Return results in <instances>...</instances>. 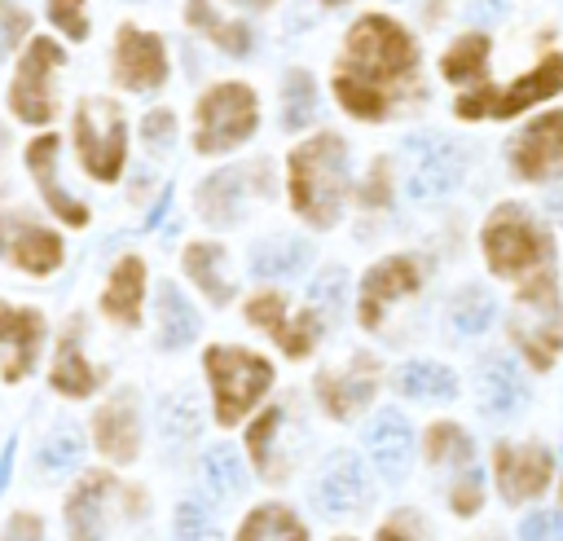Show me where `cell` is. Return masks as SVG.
Returning a JSON list of instances; mask_svg holds the SVG:
<instances>
[{"label": "cell", "instance_id": "9", "mask_svg": "<svg viewBox=\"0 0 563 541\" xmlns=\"http://www.w3.org/2000/svg\"><path fill=\"white\" fill-rule=\"evenodd\" d=\"M493 475H497V488L510 506L519 501H532L550 488V475H554V453L545 444H510L501 440L493 449Z\"/></svg>", "mask_w": 563, "mask_h": 541}, {"label": "cell", "instance_id": "31", "mask_svg": "<svg viewBox=\"0 0 563 541\" xmlns=\"http://www.w3.org/2000/svg\"><path fill=\"white\" fill-rule=\"evenodd\" d=\"M158 321H163V334H158L163 347H185L198 334V312L189 308V299L172 281L158 290Z\"/></svg>", "mask_w": 563, "mask_h": 541}, {"label": "cell", "instance_id": "40", "mask_svg": "<svg viewBox=\"0 0 563 541\" xmlns=\"http://www.w3.org/2000/svg\"><path fill=\"white\" fill-rule=\"evenodd\" d=\"M79 453H84V435H79L70 422H62V427L44 440V449H40V466H44V471H62V466L79 462Z\"/></svg>", "mask_w": 563, "mask_h": 541}, {"label": "cell", "instance_id": "43", "mask_svg": "<svg viewBox=\"0 0 563 541\" xmlns=\"http://www.w3.org/2000/svg\"><path fill=\"white\" fill-rule=\"evenodd\" d=\"M282 427V409H268L251 431H246V449H251V457H255V466L264 471V475H273V462H268V435Z\"/></svg>", "mask_w": 563, "mask_h": 541}, {"label": "cell", "instance_id": "34", "mask_svg": "<svg viewBox=\"0 0 563 541\" xmlns=\"http://www.w3.org/2000/svg\"><path fill=\"white\" fill-rule=\"evenodd\" d=\"M484 62H488V40L484 35H462L449 53H444V79L453 84H484Z\"/></svg>", "mask_w": 563, "mask_h": 541}, {"label": "cell", "instance_id": "49", "mask_svg": "<svg viewBox=\"0 0 563 541\" xmlns=\"http://www.w3.org/2000/svg\"><path fill=\"white\" fill-rule=\"evenodd\" d=\"M4 541H40V519H31V515H13Z\"/></svg>", "mask_w": 563, "mask_h": 541}, {"label": "cell", "instance_id": "25", "mask_svg": "<svg viewBox=\"0 0 563 541\" xmlns=\"http://www.w3.org/2000/svg\"><path fill=\"white\" fill-rule=\"evenodd\" d=\"M26 167H31V176L40 180L44 202H48L62 220H70V224H84V220H88L84 202H75V198L57 185V136H40V141H31V150H26Z\"/></svg>", "mask_w": 563, "mask_h": 541}, {"label": "cell", "instance_id": "29", "mask_svg": "<svg viewBox=\"0 0 563 541\" xmlns=\"http://www.w3.org/2000/svg\"><path fill=\"white\" fill-rule=\"evenodd\" d=\"M308 260H312L308 242H299V238H273V242H260L255 246L251 273L255 277H295Z\"/></svg>", "mask_w": 563, "mask_h": 541}, {"label": "cell", "instance_id": "42", "mask_svg": "<svg viewBox=\"0 0 563 541\" xmlns=\"http://www.w3.org/2000/svg\"><path fill=\"white\" fill-rule=\"evenodd\" d=\"M308 303L321 308V312H339V303H343V268L317 273V281L308 286Z\"/></svg>", "mask_w": 563, "mask_h": 541}, {"label": "cell", "instance_id": "33", "mask_svg": "<svg viewBox=\"0 0 563 541\" xmlns=\"http://www.w3.org/2000/svg\"><path fill=\"white\" fill-rule=\"evenodd\" d=\"M427 457L440 466H453V471H466V466H475V444H471V435L457 427V422H435L431 431H427Z\"/></svg>", "mask_w": 563, "mask_h": 541}, {"label": "cell", "instance_id": "53", "mask_svg": "<svg viewBox=\"0 0 563 541\" xmlns=\"http://www.w3.org/2000/svg\"><path fill=\"white\" fill-rule=\"evenodd\" d=\"M378 541H405V528H400V519H396V523H387V528L378 532Z\"/></svg>", "mask_w": 563, "mask_h": 541}, {"label": "cell", "instance_id": "39", "mask_svg": "<svg viewBox=\"0 0 563 541\" xmlns=\"http://www.w3.org/2000/svg\"><path fill=\"white\" fill-rule=\"evenodd\" d=\"M158 427H163V440H176V444L194 440L198 427H202L194 396H167V400H163V418H158Z\"/></svg>", "mask_w": 563, "mask_h": 541}, {"label": "cell", "instance_id": "2", "mask_svg": "<svg viewBox=\"0 0 563 541\" xmlns=\"http://www.w3.org/2000/svg\"><path fill=\"white\" fill-rule=\"evenodd\" d=\"M484 260L497 277H515L528 281L545 268H554V238L550 229L519 202H501L488 220H484Z\"/></svg>", "mask_w": 563, "mask_h": 541}, {"label": "cell", "instance_id": "51", "mask_svg": "<svg viewBox=\"0 0 563 541\" xmlns=\"http://www.w3.org/2000/svg\"><path fill=\"white\" fill-rule=\"evenodd\" d=\"M501 9H506V0H471V13H475L479 22H493V18H501Z\"/></svg>", "mask_w": 563, "mask_h": 541}, {"label": "cell", "instance_id": "27", "mask_svg": "<svg viewBox=\"0 0 563 541\" xmlns=\"http://www.w3.org/2000/svg\"><path fill=\"white\" fill-rule=\"evenodd\" d=\"M141 286H145V264L141 260H119V268L110 273V286L101 295L106 312L119 321H136L141 312Z\"/></svg>", "mask_w": 563, "mask_h": 541}, {"label": "cell", "instance_id": "8", "mask_svg": "<svg viewBox=\"0 0 563 541\" xmlns=\"http://www.w3.org/2000/svg\"><path fill=\"white\" fill-rule=\"evenodd\" d=\"M255 132V97L242 84H216L198 101V150L220 154Z\"/></svg>", "mask_w": 563, "mask_h": 541}, {"label": "cell", "instance_id": "4", "mask_svg": "<svg viewBox=\"0 0 563 541\" xmlns=\"http://www.w3.org/2000/svg\"><path fill=\"white\" fill-rule=\"evenodd\" d=\"M510 339L528 356L532 369H550L559 361V352H563V299H559L554 268L519 281L515 312H510Z\"/></svg>", "mask_w": 563, "mask_h": 541}, {"label": "cell", "instance_id": "52", "mask_svg": "<svg viewBox=\"0 0 563 541\" xmlns=\"http://www.w3.org/2000/svg\"><path fill=\"white\" fill-rule=\"evenodd\" d=\"M9 471H13V440H9L4 453H0V493H4V484H9Z\"/></svg>", "mask_w": 563, "mask_h": 541}, {"label": "cell", "instance_id": "10", "mask_svg": "<svg viewBox=\"0 0 563 541\" xmlns=\"http://www.w3.org/2000/svg\"><path fill=\"white\" fill-rule=\"evenodd\" d=\"M405 154H409V198L418 202L440 198L462 180V150L435 132L409 136Z\"/></svg>", "mask_w": 563, "mask_h": 541}, {"label": "cell", "instance_id": "5", "mask_svg": "<svg viewBox=\"0 0 563 541\" xmlns=\"http://www.w3.org/2000/svg\"><path fill=\"white\" fill-rule=\"evenodd\" d=\"M207 378L216 387V422H238L273 383V365L264 356L238 352V347H207L202 356Z\"/></svg>", "mask_w": 563, "mask_h": 541}, {"label": "cell", "instance_id": "44", "mask_svg": "<svg viewBox=\"0 0 563 541\" xmlns=\"http://www.w3.org/2000/svg\"><path fill=\"white\" fill-rule=\"evenodd\" d=\"M519 541H563V519L554 510H532L519 523Z\"/></svg>", "mask_w": 563, "mask_h": 541}, {"label": "cell", "instance_id": "56", "mask_svg": "<svg viewBox=\"0 0 563 541\" xmlns=\"http://www.w3.org/2000/svg\"><path fill=\"white\" fill-rule=\"evenodd\" d=\"M559 493H563V488H559Z\"/></svg>", "mask_w": 563, "mask_h": 541}, {"label": "cell", "instance_id": "13", "mask_svg": "<svg viewBox=\"0 0 563 541\" xmlns=\"http://www.w3.org/2000/svg\"><path fill=\"white\" fill-rule=\"evenodd\" d=\"M422 286V264L413 255H391L383 264H374L361 281V325H378L383 321V308L396 303L400 295H413Z\"/></svg>", "mask_w": 563, "mask_h": 541}, {"label": "cell", "instance_id": "26", "mask_svg": "<svg viewBox=\"0 0 563 541\" xmlns=\"http://www.w3.org/2000/svg\"><path fill=\"white\" fill-rule=\"evenodd\" d=\"M185 273L202 286V295H207L211 303H229L233 286H229V277H224V251H220L216 242H194V246L185 251Z\"/></svg>", "mask_w": 563, "mask_h": 541}, {"label": "cell", "instance_id": "17", "mask_svg": "<svg viewBox=\"0 0 563 541\" xmlns=\"http://www.w3.org/2000/svg\"><path fill=\"white\" fill-rule=\"evenodd\" d=\"M251 185H268V176H264V167H224V172H216L211 180H202V189H198V211L211 220V224H233L238 216H242V207H246V194H251Z\"/></svg>", "mask_w": 563, "mask_h": 541}, {"label": "cell", "instance_id": "1", "mask_svg": "<svg viewBox=\"0 0 563 541\" xmlns=\"http://www.w3.org/2000/svg\"><path fill=\"white\" fill-rule=\"evenodd\" d=\"M413 66H418L413 40L396 22L369 13L347 35L334 92L343 110H352L356 119H383L387 106L400 97V88L413 79Z\"/></svg>", "mask_w": 563, "mask_h": 541}, {"label": "cell", "instance_id": "23", "mask_svg": "<svg viewBox=\"0 0 563 541\" xmlns=\"http://www.w3.org/2000/svg\"><path fill=\"white\" fill-rule=\"evenodd\" d=\"M136 435H141L136 396H132V391H119V396L97 413V444H101L106 457L132 462V457H136Z\"/></svg>", "mask_w": 563, "mask_h": 541}, {"label": "cell", "instance_id": "20", "mask_svg": "<svg viewBox=\"0 0 563 541\" xmlns=\"http://www.w3.org/2000/svg\"><path fill=\"white\" fill-rule=\"evenodd\" d=\"M317 501H321V510H330V515H352V510H361V506L369 501L365 466H361L352 453L330 457V466H325V475H321V484H317Z\"/></svg>", "mask_w": 563, "mask_h": 541}, {"label": "cell", "instance_id": "19", "mask_svg": "<svg viewBox=\"0 0 563 541\" xmlns=\"http://www.w3.org/2000/svg\"><path fill=\"white\" fill-rule=\"evenodd\" d=\"M246 317H251L255 325H264L290 356H303V352L317 343V334H321V317H317V312H303L299 321H286L282 295H260V299H251V303H246Z\"/></svg>", "mask_w": 563, "mask_h": 541}, {"label": "cell", "instance_id": "30", "mask_svg": "<svg viewBox=\"0 0 563 541\" xmlns=\"http://www.w3.org/2000/svg\"><path fill=\"white\" fill-rule=\"evenodd\" d=\"M238 541H308V532L286 506H255L238 528Z\"/></svg>", "mask_w": 563, "mask_h": 541}, {"label": "cell", "instance_id": "16", "mask_svg": "<svg viewBox=\"0 0 563 541\" xmlns=\"http://www.w3.org/2000/svg\"><path fill=\"white\" fill-rule=\"evenodd\" d=\"M0 255L18 260L26 273H53L62 264V242L57 233L18 220V216H0Z\"/></svg>", "mask_w": 563, "mask_h": 541}, {"label": "cell", "instance_id": "37", "mask_svg": "<svg viewBox=\"0 0 563 541\" xmlns=\"http://www.w3.org/2000/svg\"><path fill=\"white\" fill-rule=\"evenodd\" d=\"M202 479H207V488H211L216 497H233V493L242 488V479H246V466H242V457H238L229 444H216V449L202 457Z\"/></svg>", "mask_w": 563, "mask_h": 541}, {"label": "cell", "instance_id": "46", "mask_svg": "<svg viewBox=\"0 0 563 541\" xmlns=\"http://www.w3.org/2000/svg\"><path fill=\"white\" fill-rule=\"evenodd\" d=\"M48 18L70 35V40H84L88 35V22H84V0H53L48 4Z\"/></svg>", "mask_w": 563, "mask_h": 541}, {"label": "cell", "instance_id": "6", "mask_svg": "<svg viewBox=\"0 0 563 541\" xmlns=\"http://www.w3.org/2000/svg\"><path fill=\"white\" fill-rule=\"evenodd\" d=\"M563 92V57L550 53L541 57L528 75H519L510 88H488V84H475V92H462L457 97V119H510L545 97Z\"/></svg>", "mask_w": 563, "mask_h": 541}, {"label": "cell", "instance_id": "36", "mask_svg": "<svg viewBox=\"0 0 563 541\" xmlns=\"http://www.w3.org/2000/svg\"><path fill=\"white\" fill-rule=\"evenodd\" d=\"M189 22H194L198 31H207V35H211L224 53H233V57H242V53L251 48V31H246L242 22H220L207 0H189Z\"/></svg>", "mask_w": 563, "mask_h": 541}, {"label": "cell", "instance_id": "41", "mask_svg": "<svg viewBox=\"0 0 563 541\" xmlns=\"http://www.w3.org/2000/svg\"><path fill=\"white\" fill-rule=\"evenodd\" d=\"M449 506L457 515H475L484 506V479H479V466H466L453 475V488H449Z\"/></svg>", "mask_w": 563, "mask_h": 541}, {"label": "cell", "instance_id": "54", "mask_svg": "<svg viewBox=\"0 0 563 541\" xmlns=\"http://www.w3.org/2000/svg\"><path fill=\"white\" fill-rule=\"evenodd\" d=\"M238 4H251V9H260V4H273V0H238Z\"/></svg>", "mask_w": 563, "mask_h": 541}, {"label": "cell", "instance_id": "45", "mask_svg": "<svg viewBox=\"0 0 563 541\" xmlns=\"http://www.w3.org/2000/svg\"><path fill=\"white\" fill-rule=\"evenodd\" d=\"M211 528H216V523L202 515V506H198V501L176 506V537H180V541H202Z\"/></svg>", "mask_w": 563, "mask_h": 541}, {"label": "cell", "instance_id": "18", "mask_svg": "<svg viewBox=\"0 0 563 541\" xmlns=\"http://www.w3.org/2000/svg\"><path fill=\"white\" fill-rule=\"evenodd\" d=\"M40 334H44V321L35 308H4L0 303V352H4V378L9 383H18L35 365Z\"/></svg>", "mask_w": 563, "mask_h": 541}, {"label": "cell", "instance_id": "14", "mask_svg": "<svg viewBox=\"0 0 563 541\" xmlns=\"http://www.w3.org/2000/svg\"><path fill=\"white\" fill-rule=\"evenodd\" d=\"M114 75H119V84H128V88H136V92L158 88L163 75H167L158 35L136 31V26H123V31H119V48H114Z\"/></svg>", "mask_w": 563, "mask_h": 541}, {"label": "cell", "instance_id": "28", "mask_svg": "<svg viewBox=\"0 0 563 541\" xmlns=\"http://www.w3.org/2000/svg\"><path fill=\"white\" fill-rule=\"evenodd\" d=\"M396 387L409 400H449L457 391V378L435 361H409V365H400Z\"/></svg>", "mask_w": 563, "mask_h": 541}, {"label": "cell", "instance_id": "38", "mask_svg": "<svg viewBox=\"0 0 563 541\" xmlns=\"http://www.w3.org/2000/svg\"><path fill=\"white\" fill-rule=\"evenodd\" d=\"M493 312H497V303H493V295L479 290V286L457 290L453 303H449V317H453V325H457L462 334H479V330H488Z\"/></svg>", "mask_w": 563, "mask_h": 541}, {"label": "cell", "instance_id": "21", "mask_svg": "<svg viewBox=\"0 0 563 541\" xmlns=\"http://www.w3.org/2000/svg\"><path fill=\"white\" fill-rule=\"evenodd\" d=\"M110 488H114V479L106 471L79 479V488L66 497V532H70V541H101Z\"/></svg>", "mask_w": 563, "mask_h": 541}, {"label": "cell", "instance_id": "15", "mask_svg": "<svg viewBox=\"0 0 563 541\" xmlns=\"http://www.w3.org/2000/svg\"><path fill=\"white\" fill-rule=\"evenodd\" d=\"M374 391H378V369L369 356H356L347 369H330L317 378V396L330 418H352L356 409L369 405Z\"/></svg>", "mask_w": 563, "mask_h": 541}, {"label": "cell", "instance_id": "24", "mask_svg": "<svg viewBox=\"0 0 563 541\" xmlns=\"http://www.w3.org/2000/svg\"><path fill=\"white\" fill-rule=\"evenodd\" d=\"M369 457H374V466L387 475V479H400L405 471H409V453H413V435H409V422L396 413V409H387V413H378L374 422H369Z\"/></svg>", "mask_w": 563, "mask_h": 541}, {"label": "cell", "instance_id": "11", "mask_svg": "<svg viewBox=\"0 0 563 541\" xmlns=\"http://www.w3.org/2000/svg\"><path fill=\"white\" fill-rule=\"evenodd\" d=\"M510 167L519 180H554L563 176V110L532 119L510 141Z\"/></svg>", "mask_w": 563, "mask_h": 541}, {"label": "cell", "instance_id": "55", "mask_svg": "<svg viewBox=\"0 0 563 541\" xmlns=\"http://www.w3.org/2000/svg\"><path fill=\"white\" fill-rule=\"evenodd\" d=\"M343 541H347V537H343Z\"/></svg>", "mask_w": 563, "mask_h": 541}, {"label": "cell", "instance_id": "7", "mask_svg": "<svg viewBox=\"0 0 563 541\" xmlns=\"http://www.w3.org/2000/svg\"><path fill=\"white\" fill-rule=\"evenodd\" d=\"M75 145L79 158L88 167V176L97 180H114L123 167V114L114 101L106 97H88L75 110Z\"/></svg>", "mask_w": 563, "mask_h": 541}, {"label": "cell", "instance_id": "35", "mask_svg": "<svg viewBox=\"0 0 563 541\" xmlns=\"http://www.w3.org/2000/svg\"><path fill=\"white\" fill-rule=\"evenodd\" d=\"M312 119H317V84H312V75L290 70L286 75V88H282V128L299 132Z\"/></svg>", "mask_w": 563, "mask_h": 541}, {"label": "cell", "instance_id": "22", "mask_svg": "<svg viewBox=\"0 0 563 541\" xmlns=\"http://www.w3.org/2000/svg\"><path fill=\"white\" fill-rule=\"evenodd\" d=\"M528 400V383L523 374L506 361V356H488L484 369H479V405L488 418H510L519 413Z\"/></svg>", "mask_w": 563, "mask_h": 541}, {"label": "cell", "instance_id": "12", "mask_svg": "<svg viewBox=\"0 0 563 541\" xmlns=\"http://www.w3.org/2000/svg\"><path fill=\"white\" fill-rule=\"evenodd\" d=\"M62 66V48L53 40H35L18 66V79H13V110L18 119L26 123H44L53 114V92H48V75Z\"/></svg>", "mask_w": 563, "mask_h": 541}, {"label": "cell", "instance_id": "3", "mask_svg": "<svg viewBox=\"0 0 563 541\" xmlns=\"http://www.w3.org/2000/svg\"><path fill=\"white\" fill-rule=\"evenodd\" d=\"M343 189H347V145L334 132L312 136L290 154V198L303 220H312L317 229L334 224Z\"/></svg>", "mask_w": 563, "mask_h": 541}, {"label": "cell", "instance_id": "32", "mask_svg": "<svg viewBox=\"0 0 563 541\" xmlns=\"http://www.w3.org/2000/svg\"><path fill=\"white\" fill-rule=\"evenodd\" d=\"M53 387L66 391V396H88V391L97 387V369H88L75 330H66V339H62V347H57V361H53Z\"/></svg>", "mask_w": 563, "mask_h": 541}, {"label": "cell", "instance_id": "50", "mask_svg": "<svg viewBox=\"0 0 563 541\" xmlns=\"http://www.w3.org/2000/svg\"><path fill=\"white\" fill-rule=\"evenodd\" d=\"M361 198H365V202H374V207H378V202H387V163H383V158L374 163V176H369V185H365V194H361Z\"/></svg>", "mask_w": 563, "mask_h": 541}, {"label": "cell", "instance_id": "48", "mask_svg": "<svg viewBox=\"0 0 563 541\" xmlns=\"http://www.w3.org/2000/svg\"><path fill=\"white\" fill-rule=\"evenodd\" d=\"M141 132H145V141H150V145H158V150H163V145L176 136V119H172L167 110H154V114L145 119V128H141Z\"/></svg>", "mask_w": 563, "mask_h": 541}, {"label": "cell", "instance_id": "47", "mask_svg": "<svg viewBox=\"0 0 563 541\" xmlns=\"http://www.w3.org/2000/svg\"><path fill=\"white\" fill-rule=\"evenodd\" d=\"M22 31H26V13H22L18 4L0 0V53H4V48H13V44L22 40Z\"/></svg>", "mask_w": 563, "mask_h": 541}]
</instances>
